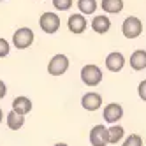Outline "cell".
<instances>
[{"label": "cell", "mask_w": 146, "mask_h": 146, "mask_svg": "<svg viewBox=\"0 0 146 146\" xmlns=\"http://www.w3.org/2000/svg\"><path fill=\"white\" fill-rule=\"evenodd\" d=\"M81 81H83V85H86V86H90V88H95V86H99L100 83H102V70H100V67L99 65H95V64H88V65H83V69H81Z\"/></svg>", "instance_id": "6da1fadb"}, {"label": "cell", "mask_w": 146, "mask_h": 146, "mask_svg": "<svg viewBox=\"0 0 146 146\" xmlns=\"http://www.w3.org/2000/svg\"><path fill=\"white\" fill-rule=\"evenodd\" d=\"M34 39H35L34 30L28 28V27H21L13 34V46L16 49H27V48L32 46Z\"/></svg>", "instance_id": "7a4b0ae2"}, {"label": "cell", "mask_w": 146, "mask_h": 146, "mask_svg": "<svg viewBox=\"0 0 146 146\" xmlns=\"http://www.w3.org/2000/svg\"><path fill=\"white\" fill-rule=\"evenodd\" d=\"M121 32H123V37L125 39H137L141 34H143V21L137 18V16H129L123 19L121 23Z\"/></svg>", "instance_id": "3957f363"}, {"label": "cell", "mask_w": 146, "mask_h": 146, "mask_svg": "<svg viewBox=\"0 0 146 146\" xmlns=\"http://www.w3.org/2000/svg\"><path fill=\"white\" fill-rule=\"evenodd\" d=\"M70 67V62L67 58V55L64 53H56L55 56H51L49 64H48V72L51 76H64Z\"/></svg>", "instance_id": "277c9868"}, {"label": "cell", "mask_w": 146, "mask_h": 146, "mask_svg": "<svg viewBox=\"0 0 146 146\" xmlns=\"http://www.w3.org/2000/svg\"><path fill=\"white\" fill-rule=\"evenodd\" d=\"M39 27L44 34H56L58 28H60V16L56 13L46 11L39 18Z\"/></svg>", "instance_id": "5b68a950"}, {"label": "cell", "mask_w": 146, "mask_h": 146, "mask_svg": "<svg viewBox=\"0 0 146 146\" xmlns=\"http://www.w3.org/2000/svg\"><path fill=\"white\" fill-rule=\"evenodd\" d=\"M88 141L92 146H108L109 144V132L106 125H93L90 134H88Z\"/></svg>", "instance_id": "8992f818"}, {"label": "cell", "mask_w": 146, "mask_h": 146, "mask_svg": "<svg viewBox=\"0 0 146 146\" xmlns=\"http://www.w3.org/2000/svg\"><path fill=\"white\" fill-rule=\"evenodd\" d=\"M102 116H104V121H106V123L116 125L123 118V106H121V104H118V102H109V104L104 106Z\"/></svg>", "instance_id": "52a82bcc"}, {"label": "cell", "mask_w": 146, "mask_h": 146, "mask_svg": "<svg viewBox=\"0 0 146 146\" xmlns=\"http://www.w3.org/2000/svg\"><path fill=\"white\" fill-rule=\"evenodd\" d=\"M81 106L85 111L88 113H93L102 108V95L97 92H86L85 95L81 97Z\"/></svg>", "instance_id": "ba28073f"}, {"label": "cell", "mask_w": 146, "mask_h": 146, "mask_svg": "<svg viewBox=\"0 0 146 146\" xmlns=\"http://www.w3.org/2000/svg\"><path fill=\"white\" fill-rule=\"evenodd\" d=\"M104 64H106V69L109 72H120L125 67V64H127V60H125L123 53H120V51H111L106 56V60H104Z\"/></svg>", "instance_id": "9c48e42d"}, {"label": "cell", "mask_w": 146, "mask_h": 146, "mask_svg": "<svg viewBox=\"0 0 146 146\" xmlns=\"http://www.w3.org/2000/svg\"><path fill=\"white\" fill-rule=\"evenodd\" d=\"M86 27H88V21H86L85 14H81V13L70 14L69 19H67V28L72 34H83L86 30Z\"/></svg>", "instance_id": "30bf717a"}, {"label": "cell", "mask_w": 146, "mask_h": 146, "mask_svg": "<svg viewBox=\"0 0 146 146\" xmlns=\"http://www.w3.org/2000/svg\"><path fill=\"white\" fill-rule=\"evenodd\" d=\"M90 27H92V30H93L95 34L104 35V34H108L109 30H111V19H109L108 14H97V16L92 18Z\"/></svg>", "instance_id": "8fae6325"}, {"label": "cell", "mask_w": 146, "mask_h": 146, "mask_svg": "<svg viewBox=\"0 0 146 146\" xmlns=\"http://www.w3.org/2000/svg\"><path fill=\"white\" fill-rule=\"evenodd\" d=\"M13 111L16 114H21V116H27V114L32 111V100H30L27 95H18L13 100Z\"/></svg>", "instance_id": "7c38bea8"}, {"label": "cell", "mask_w": 146, "mask_h": 146, "mask_svg": "<svg viewBox=\"0 0 146 146\" xmlns=\"http://www.w3.org/2000/svg\"><path fill=\"white\" fill-rule=\"evenodd\" d=\"M129 62L134 70H144L146 69V49H135L130 55Z\"/></svg>", "instance_id": "4fadbf2b"}, {"label": "cell", "mask_w": 146, "mask_h": 146, "mask_svg": "<svg viewBox=\"0 0 146 146\" xmlns=\"http://www.w3.org/2000/svg\"><path fill=\"white\" fill-rule=\"evenodd\" d=\"M99 5L102 7V11L106 14H120L125 7L123 0H102Z\"/></svg>", "instance_id": "5bb4252c"}, {"label": "cell", "mask_w": 146, "mask_h": 146, "mask_svg": "<svg viewBox=\"0 0 146 146\" xmlns=\"http://www.w3.org/2000/svg\"><path fill=\"white\" fill-rule=\"evenodd\" d=\"M5 123H7L9 130H19V129L25 125V116H21V114H16V113L11 109V111L5 114Z\"/></svg>", "instance_id": "9a60e30c"}, {"label": "cell", "mask_w": 146, "mask_h": 146, "mask_svg": "<svg viewBox=\"0 0 146 146\" xmlns=\"http://www.w3.org/2000/svg\"><path fill=\"white\" fill-rule=\"evenodd\" d=\"M76 5H78V9H79V13L85 14V16H88V14H95L97 7H99L97 0H78Z\"/></svg>", "instance_id": "2e32d148"}, {"label": "cell", "mask_w": 146, "mask_h": 146, "mask_svg": "<svg viewBox=\"0 0 146 146\" xmlns=\"http://www.w3.org/2000/svg\"><path fill=\"white\" fill-rule=\"evenodd\" d=\"M108 132H109V144H116L123 139L125 135V129L121 127V125H111V127H108Z\"/></svg>", "instance_id": "e0dca14e"}, {"label": "cell", "mask_w": 146, "mask_h": 146, "mask_svg": "<svg viewBox=\"0 0 146 146\" xmlns=\"http://www.w3.org/2000/svg\"><path fill=\"white\" fill-rule=\"evenodd\" d=\"M121 146H143V137L139 134H130L123 139Z\"/></svg>", "instance_id": "ac0fdd59"}, {"label": "cell", "mask_w": 146, "mask_h": 146, "mask_svg": "<svg viewBox=\"0 0 146 146\" xmlns=\"http://www.w3.org/2000/svg\"><path fill=\"white\" fill-rule=\"evenodd\" d=\"M51 2H53V7L60 13L69 11V9L74 5V0H51Z\"/></svg>", "instance_id": "d6986e66"}, {"label": "cell", "mask_w": 146, "mask_h": 146, "mask_svg": "<svg viewBox=\"0 0 146 146\" xmlns=\"http://www.w3.org/2000/svg\"><path fill=\"white\" fill-rule=\"evenodd\" d=\"M11 53V44H9V40H5L4 37H0V58L7 56Z\"/></svg>", "instance_id": "ffe728a7"}, {"label": "cell", "mask_w": 146, "mask_h": 146, "mask_svg": "<svg viewBox=\"0 0 146 146\" xmlns=\"http://www.w3.org/2000/svg\"><path fill=\"white\" fill-rule=\"evenodd\" d=\"M137 95H139L141 100L146 102V79H143L139 85H137Z\"/></svg>", "instance_id": "44dd1931"}, {"label": "cell", "mask_w": 146, "mask_h": 146, "mask_svg": "<svg viewBox=\"0 0 146 146\" xmlns=\"http://www.w3.org/2000/svg\"><path fill=\"white\" fill-rule=\"evenodd\" d=\"M5 95H7V85L0 79V99H4Z\"/></svg>", "instance_id": "7402d4cb"}, {"label": "cell", "mask_w": 146, "mask_h": 146, "mask_svg": "<svg viewBox=\"0 0 146 146\" xmlns=\"http://www.w3.org/2000/svg\"><path fill=\"white\" fill-rule=\"evenodd\" d=\"M2 120H4V111H2V108H0V123H2Z\"/></svg>", "instance_id": "603a6c76"}, {"label": "cell", "mask_w": 146, "mask_h": 146, "mask_svg": "<svg viewBox=\"0 0 146 146\" xmlns=\"http://www.w3.org/2000/svg\"><path fill=\"white\" fill-rule=\"evenodd\" d=\"M53 146H69L67 143H56V144H53Z\"/></svg>", "instance_id": "cb8c5ba5"}, {"label": "cell", "mask_w": 146, "mask_h": 146, "mask_svg": "<svg viewBox=\"0 0 146 146\" xmlns=\"http://www.w3.org/2000/svg\"><path fill=\"white\" fill-rule=\"evenodd\" d=\"M0 2H4V0H0Z\"/></svg>", "instance_id": "d4e9b609"}]
</instances>
